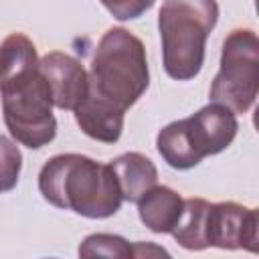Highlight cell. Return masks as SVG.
Wrapping results in <instances>:
<instances>
[{
  "label": "cell",
  "instance_id": "4fadbf2b",
  "mask_svg": "<svg viewBox=\"0 0 259 259\" xmlns=\"http://www.w3.org/2000/svg\"><path fill=\"white\" fill-rule=\"evenodd\" d=\"M79 255L81 257H134V245L127 243L119 235H109V233H95L83 239L79 245Z\"/></svg>",
  "mask_w": 259,
  "mask_h": 259
},
{
  "label": "cell",
  "instance_id": "9c48e42d",
  "mask_svg": "<svg viewBox=\"0 0 259 259\" xmlns=\"http://www.w3.org/2000/svg\"><path fill=\"white\" fill-rule=\"evenodd\" d=\"M123 109L91 93H87L85 99L75 107V121L79 123L81 132L105 144H115L119 140L123 130Z\"/></svg>",
  "mask_w": 259,
  "mask_h": 259
},
{
  "label": "cell",
  "instance_id": "30bf717a",
  "mask_svg": "<svg viewBox=\"0 0 259 259\" xmlns=\"http://www.w3.org/2000/svg\"><path fill=\"white\" fill-rule=\"evenodd\" d=\"M140 221L152 233H172L184 206V198L168 186H152L138 200Z\"/></svg>",
  "mask_w": 259,
  "mask_h": 259
},
{
  "label": "cell",
  "instance_id": "9a60e30c",
  "mask_svg": "<svg viewBox=\"0 0 259 259\" xmlns=\"http://www.w3.org/2000/svg\"><path fill=\"white\" fill-rule=\"evenodd\" d=\"M113 18L117 20H134L140 18L146 10L154 6L156 0H99Z\"/></svg>",
  "mask_w": 259,
  "mask_h": 259
},
{
  "label": "cell",
  "instance_id": "5b68a950",
  "mask_svg": "<svg viewBox=\"0 0 259 259\" xmlns=\"http://www.w3.org/2000/svg\"><path fill=\"white\" fill-rule=\"evenodd\" d=\"M237 130L239 123L235 113L229 107L210 101L194 115L162 127L156 138V148L168 166L188 170L204 156H214L231 146Z\"/></svg>",
  "mask_w": 259,
  "mask_h": 259
},
{
  "label": "cell",
  "instance_id": "7c38bea8",
  "mask_svg": "<svg viewBox=\"0 0 259 259\" xmlns=\"http://www.w3.org/2000/svg\"><path fill=\"white\" fill-rule=\"evenodd\" d=\"M210 202L204 198H184L182 214L172 229L176 243L188 251H202L206 243V221H208Z\"/></svg>",
  "mask_w": 259,
  "mask_h": 259
},
{
  "label": "cell",
  "instance_id": "2e32d148",
  "mask_svg": "<svg viewBox=\"0 0 259 259\" xmlns=\"http://www.w3.org/2000/svg\"><path fill=\"white\" fill-rule=\"evenodd\" d=\"M150 255H168V251L152 243H134V257H150Z\"/></svg>",
  "mask_w": 259,
  "mask_h": 259
},
{
  "label": "cell",
  "instance_id": "5bb4252c",
  "mask_svg": "<svg viewBox=\"0 0 259 259\" xmlns=\"http://www.w3.org/2000/svg\"><path fill=\"white\" fill-rule=\"evenodd\" d=\"M22 168V154L18 146L6 138L0 136V192L12 190L18 182Z\"/></svg>",
  "mask_w": 259,
  "mask_h": 259
},
{
  "label": "cell",
  "instance_id": "ba28073f",
  "mask_svg": "<svg viewBox=\"0 0 259 259\" xmlns=\"http://www.w3.org/2000/svg\"><path fill=\"white\" fill-rule=\"evenodd\" d=\"M38 69L49 83L53 105L75 111L89 89V75L83 65L71 55L53 51L38 61Z\"/></svg>",
  "mask_w": 259,
  "mask_h": 259
},
{
  "label": "cell",
  "instance_id": "7a4b0ae2",
  "mask_svg": "<svg viewBox=\"0 0 259 259\" xmlns=\"http://www.w3.org/2000/svg\"><path fill=\"white\" fill-rule=\"evenodd\" d=\"M38 190L57 208L87 219H107L123 202L109 164L83 154H57L38 172Z\"/></svg>",
  "mask_w": 259,
  "mask_h": 259
},
{
  "label": "cell",
  "instance_id": "8992f818",
  "mask_svg": "<svg viewBox=\"0 0 259 259\" xmlns=\"http://www.w3.org/2000/svg\"><path fill=\"white\" fill-rule=\"evenodd\" d=\"M259 91V38L251 28L233 30L221 51V69L210 83L212 103L233 113H247Z\"/></svg>",
  "mask_w": 259,
  "mask_h": 259
},
{
  "label": "cell",
  "instance_id": "277c9868",
  "mask_svg": "<svg viewBox=\"0 0 259 259\" xmlns=\"http://www.w3.org/2000/svg\"><path fill=\"white\" fill-rule=\"evenodd\" d=\"M219 20L217 0H166L158 12L164 71L176 81L196 77L204 45Z\"/></svg>",
  "mask_w": 259,
  "mask_h": 259
},
{
  "label": "cell",
  "instance_id": "6da1fadb",
  "mask_svg": "<svg viewBox=\"0 0 259 259\" xmlns=\"http://www.w3.org/2000/svg\"><path fill=\"white\" fill-rule=\"evenodd\" d=\"M0 97L10 136L26 148H42L57 136L53 97L38 69L32 40L12 32L0 42Z\"/></svg>",
  "mask_w": 259,
  "mask_h": 259
},
{
  "label": "cell",
  "instance_id": "52a82bcc",
  "mask_svg": "<svg viewBox=\"0 0 259 259\" xmlns=\"http://www.w3.org/2000/svg\"><path fill=\"white\" fill-rule=\"evenodd\" d=\"M206 243L219 249H247L257 253L259 214L237 202H210L206 221Z\"/></svg>",
  "mask_w": 259,
  "mask_h": 259
},
{
  "label": "cell",
  "instance_id": "3957f363",
  "mask_svg": "<svg viewBox=\"0 0 259 259\" xmlns=\"http://www.w3.org/2000/svg\"><path fill=\"white\" fill-rule=\"evenodd\" d=\"M87 75V93L127 111L150 85L144 42L121 26L109 28L95 49Z\"/></svg>",
  "mask_w": 259,
  "mask_h": 259
},
{
  "label": "cell",
  "instance_id": "8fae6325",
  "mask_svg": "<svg viewBox=\"0 0 259 259\" xmlns=\"http://www.w3.org/2000/svg\"><path fill=\"white\" fill-rule=\"evenodd\" d=\"M121 196L127 202H136L148 188L158 182V170L150 158L140 152H125L109 162Z\"/></svg>",
  "mask_w": 259,
  "mask_h": 259
}]
</instances>
